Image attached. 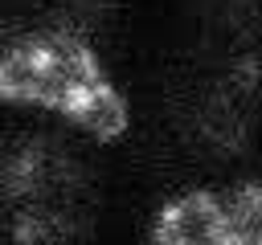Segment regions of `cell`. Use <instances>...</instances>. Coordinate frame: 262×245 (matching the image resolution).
<instances>
[{"mask_svg": "<svg viewBox=\"0 0 262 245\" xmlns=\"http://www.w3.org/2000/svg\"><path fill=\"white\" fill-rule=\"evenodd\" d=\"M0 102L61 114L90 139L127 135V98L102 69L98 53L70 29H33L0 53Z\"/></svg>", "mask_w": 262, "mask_h": 245, "instance_id": "obj_1", "label": "cell"}, {"mask_svg": "<svg viewBox=\"0 0 262 245\" xmlns=\"http://www.w3.org/2000/svg\"><path fill=\"white\" fill-rule=\"evenodd\" d=\"M151 245H237L225 200L205 188L172 196L151 220Z\"/></svg>", "mask_w": 262, "mask_h": 245, "instance_id": "obj_2", "label": "cell"}, {"mask_svg": "<svg viewBox=\"0 0 262 245\" xmlns=\"http://www.w3.org/2000/svg\"><path fill=\"white\" fill-rule=\"evenodd\" d=\"M229 225L237 245H262V184H242L229 200Z\"/></svg>", "mask_w": 262, "mask_h": 245, "instance_id": "obj_3", "label": "cell"}, {"mask_svg": "<svg viewBox=\"0 0 262 245\" xmlns=\"http://www.w3.org/2000/svg\"><path fill=\"white\" fill-rule=\"evenodd\" d=\"M0 53H4V49H0Z\"/></svg>", "mask_w": 262, "mask_h": 245, "instance_id": "obj_4", "label": "cell"}]
</instances>
